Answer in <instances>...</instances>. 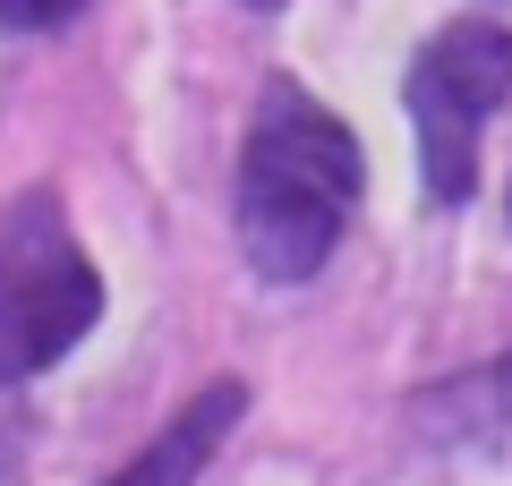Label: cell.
Returning <instances> with one entry per match:
<instances>
[{"instance_id": "cell-1", "label": "cell", "mask_w": 512, "mask_h": 486, "mask_svg": "<svg viewBox=\"0 0 512 486\" xmlns=\"http://www.w3.org/2000/svg\"><path fill=\"white\" fill-rule=\"evenodd\" d=\"M367 188V154L291 77L265 86L239 154V248L265 282H308L342 248V222Z\"/></svg>"}, {"instance_id": "cell-2", "label": "cell", "mask_w": 512, "mask_h": 486, "mask_svg": "<svg viewBox=\"0 0 512 486\" xmlns=\"http://www.w3.org/2000/svg\"><path fill=\"white\" fill-rule=\"evenodd\" d=\"M94 316H103V273L60 231V205L43 188L18 197L0 214V384H26L69 359Z\"/></svg>"}, {"instance_id": "cell-3", "label": "cell", "mask_w": 512, "mask_h": 486, "mask_svg": "<svg viewBox=\"0 0 512 486\" xmlns=\"http://www.w3.org/2000/svg\"><path fill=\"white\" fill-rule=\"evenodd\" d=\"M512 94V35L504 26H444L402 77L410 128H419L427 205H470L478 188V128Z\"/></svg>"}, {"instance_id": "cell-4", "label": "cell", "mask_w": 512, "mask_h": 486, "mask_svg": "<svg viewBox=\"0 0 512 486\" xmlns=\"http://www.w3.org/2000/svg\"><path fill=\"white\" fill-rule=\"evenodd\" d=\"M239 418H248V384H239V376L205 384V393L188 401V410L171 418V427L154 435V444L137 452L120 478H103V486H197V478H205V461L222 452V435H231Z\"/></svg>"}, {"instance_id": "cell-5", "label": "cell", "mask_w": 512, "mask_h": 486, "mask_svg": "<svg viewBox=\"0 0 512 486\" xmlns=\"http://www.w3.org/2000/svg\"><path fill=\"white\" fill-rule=\"evenodd\" d=\"M410 427L436 435V444H478V452H512V350L495 367L461 384H436V393L410 401Z\"/></svg>"}, {"instance_id": "cell-6", "label": "cell", "mask_w": 512, "mask_h": 486, "mask_svg": "<svg viewBox=\"0 0 512 486\" xmlns=\"http://www.w3.org/2000/svg\"><path fill=\"white\" fill-rule=\"evenodd\" d=\"M86 0H0V26H18V35H43V26H69Z\"/></svg>"}, {"instance_id": "cell-7", "label": "cell", "mask_w": 512, "mask_h": 486, "mask_svg": "<svg viewBox=\"0 0 512 486\" xmlns=\"http://www.w3.org/2000/svg\"><path fill=\"white\" fill-rule=\"evenodd\" d=\"M239 9H282V0H239Z\"/></svg>"}]
</instances>
